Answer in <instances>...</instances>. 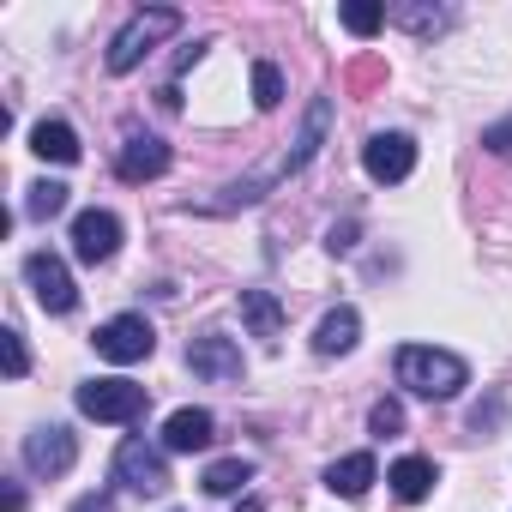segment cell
<instances>
[{
    "instance_id": "cell-1",
    "label": "cell",
    "mask_w": 512,
    "mask_h": 512,
    "mask_svg": "<svg viewBox=\"0 0 512 512\" xmlns=\"http://www.w3.org/2000/svg\"><path fill=\"white\" fill-rule=\"evenodd\" d=\"M470 380V368L452 356V350H434V344H404L398 350V386H410L416 398H458Z\"/></svg>"
},
{
    "instance_id": "cell-2",
    "label": "cell",
    "mask_w": 512,
    "mask_h": 512,
    "mask_svg": "<svg viewBox=\"0 0 512 512\" xmlns=\"http://www.w3.org/2000/svg\"><path fill=\"white\" fill-rule=\"evenodd\" d=\"M169 31H181V13H175V7L133 13V19L121 25V37L109 43V73H133V67L157 49V37H169Z\"/></svg>"
},
{
    "instance_id": "cell-3",
    "label": "cell",
    "mask_w": 512,
    "mask_h": 512,
    "mask_svg": "<svg viewBox=\"0 0 512 512\" xmlns=\"http://www.w3.org/2000/svg\"><path fill=\"white\" fill-rule=\"evenodd\" d=\"M145 404H151V392L133 380H85L79 386V410L97 422H133V416H145Z\"/></svg>"
},
{
    "instance_id": "cell-4",
    "label": "cell",
    "mask_w": 512,
    "mask_h": 512,
    "mask_svg": "<svg viewBox=\"0 0 512 512\" xmlns=\"http://www.w3.org/2000/svg\"><path fill=\"white\" fill-rule=\"evenodd\" d=\"M157 350V332H151V320L145 314H115V320H103L97 326V356L103 362H145Z\"/></svg>"
},
{
    "instance_id": "cell-5",
    "label": "cell",
    "mask_w": 512,
    "mask_h": 512,
    "mask_svg": "<svg viewBox=\"0 0 512 512\" xmlns=\"http://www.w3.org/2000/svg\"><path fill=\"white\" fill-rule=\"evenodd\" d=\"M25 284H31V296H37L43 314H73V308H79L73 272L55 260V253H31V260H25Z\"/></svg>"
},
{
    "instance_id": "cell-6",
    "label": "cell",
    "mask_w": 512,
    "mask_h": 512,
    "mask_svg": "<svg viewBox=\"0 0 512 512\" xmlns=\"http://www.w3.org/2000/svg\"><path fill=\"white\" fill-rule=\"evenodd\" d=\"M115 482L121 488H139V494H163L169 488V464L151 440H121L115 452Z\"/></svg>"
},
{
    "instance_id": "cell-7",
    "label": "cell",
    "mask_w": 512,
    "mask_h": 512,
    "mask_svg": "<svg viewBox=\"0 0 512 512\" xmlns=\"http://www.w3.org/2000/svg\"><path fill=\"white\" fill-rule=\"evenodd\" d=\"M115 247H121V217L115 211H79L73 217V253H79L85 266L115 260Z\"/></svg>"
},
{
    "instance_id": "cell-8",
    "label": "cell",
    "mask_w": 512,
    "mask_h": 512,
    "mask_svg": "<svg viewBox=\"0 0 512 512\" xmlns=\"http://www.w3.org/2000/svg\"><path fill=\"white\" fill-rule=\"evenodd\" d=\"M362 169H368L374 181H404V175L416 169V145H410V133H374V139L362 145Z\"/></svg>"
},
{
    "instance_id": "cell-9",
    "label": "cell",
    "mask_w": 512,
    "mask_h": 512,
    "mask_svg": "<svg viewBox=\"0 0 512 512\" xmlns=\"http://www.w3.org/2000/svg\"><path fill=\"white\" fill-rule=\"evenodd\" d=\"M187 368L193 374H205V380H241V350L229 344V338H217V332H205V338H193L187 344Z\"/></svg>"
},
{
    "instance_id": "cell-10",
    "label": "cell",
    "mask_w": 512,
    "mask_h": 512,
    "mask_svg": "<svg viewBox=\"0 0 512 512\" xmlns=\"http://www.w3.org/2000/svg\"><path fill=\"white\" fill-rule=\"evenodd\" d=\"M73 458H79V446H73L67 428H37V434H25V464H31L37 476H61V470H73Z\"/></svg>"
},
{
    "instance_id": "cell-11",
    "label": "cell",
    "mask_w": 512,
    "mask_h": 512,
    "mask_svg": "<svg viewBox=\"0 0 512 512\" xmlns=\"http://www.w3.org/2000/svg\"><path fill=\"white\" fill-rule=\"evenodd\" d=\"M163 169H169V145L151 139V133H133V139L121 145V157H115V175H121V181H157Z\"/></svg>"
},
{
    "instance_id": "cell-12",
    "label": "cell",
    "mask_w": 512,
    "mask_h": 512,
    "mask_svg": "<svg viewBox=\"0 0 512 512\" xmlns=\"http://www.w3.org/2000/svg\"><path fill=\"white\" fill-rule=\"evenodd\" d=\"M211 434H217L211 410H175V416L163 422V446H169V452H205Z\"/></svg>"
},
{
    "instance_id": "cell-13",
    "label": "cell",
    "mask_w": 512,
    "mask_h": 512,
    "mask_svg": "<svg viewBox=\"0 0 512 512\" xmlns=\"http://www.w3.org/2000/svg\"><path fill=\"white\" fill-rule=\"evenodd\" d=\"M31 151H37L43 163H79V133H73L67 121H37V127H31Z\"/></svg>"
},
{
    "instance_id": "cell-14",
    "label": "cell",
    "mask_w": 512,
    "mask_h": 512,
    "mask_svg": "<svg viewBox=\"0 0 512 512\" xmlns=\"http://www.w3.org/2000/svg\"><path fill=\"white\" fill-rule=\"evenodd\" d=\"M326 488H332V494H344V500H362V494L374 488V458H368V452L338 458V464L326 470Z\"/></svg>"
},
{
    "instance_id": "cell-15",
    "label": "cell",
    "mask_w": 512,
    "mask_h": 512,
    "mask_svg": "<svg viewBox=\"0 0 512 512\" xmlns=\"http://www.w3.org/2000/svg\"><path fill=\"white\" fill-rule=\"evenodd\" d=\"M356 332H362L356 308H332V314L320 320V332H314V350H320V356H344V350H356Z\"/></svg>"
},
{
    "instance_id": "cell-16",
    "label": "cell",
    "mask_w": 512,
    "mask_h": 512,
    "mask_svg": "<svg viewBox=\"0 0 512 512\" xmlns=\"http://www.w3.org/2000/svg\"><path fill=\"white\" fill-rule=\"evenodd\" d=\"M386 482H392V494H398V500H410V506H416V500H428V488H434V464H428V458H398Z\"/></svg>"
},
{
    "instance_id": "cell-17",
    "label": "cell",
    "mask_w": 512,
    "mask_h": 512,
    "mask_svg": "<svg viewBox=\"0 0 512 512\" xmlns=\"http://www.w3.org/2000/svg\"><path fill=\"white\" fill-rule=\"evenodd\" d=\"M241 320L260 332V338H278V332H284V308H278V296H266V290H241Z\"/></svg>"
},
{
    "instance_id": "cell-18",
    "label": "cell",
    "mask_w": 512,
    "mask_h": 512,
    "mask_svg": "<svg viewBox=\"0 0 512 512\" xmlns=\"http://www.w3.org/2000/svg\"><path fill=\"white\" fill-rule=\"evenodd\" d=\"M199 482H205V494H217V500H223V494H241V488L253 482V464H247V458H217Z\"/></svg>"
},
{
    "instance_id": "cell-19",
    "label": "cell",
    "mask_w": 512,
    "mask_h": 512,
    "mask_svg": "<svg viewBox=\"0 0 512 512\" xmlns=\"http://www.w3.org/2000/svg\"><path fill=\"white\" fill-rule=\"evenodd\" d=\"M253 103H260V109H278V103H284V73H278L272 61L253 67Z\"/></svg>"
},
{
    "instance_id": "cell-20",
    "label": "cell",
    "mask_w": 512,
    "mask_h": 512,
    "mask_svg": "<svg viewBox=\"0 0 512 512\" xmlns=\"http://www.w3.org/2000/svg\"><path fill=\"white\" fill-rule=\"evenodd\" d=\"M25 211H31V217H61V211H67V187H61V181H37L31 199H25Z\"/></svg>"
},
{
    "instance_id": "cell-21",
    "label": "cell",
    "mask_w": 512,
    "mask_h": 512,
    "mask_svg": "<svg viewBox=\"0 0 512 512\" xmlns=\"http://www.w3.org/2000/svg\"><path fill=\"white\" fill-rule=\"evenodd\" d=\"M386 25V7H368V0H350L344 7V31H356V37H374Z\"/></svg>"
},
{
    "instance_id": "cell-22",
    "label": "cell",
    "mask_w": 512,
    "mask_h": 512,
    "mask_svg": "<svg viewBox=\"0 0 512 512\" xmlns=\"http://www.w3.org/2000/svg\"><path fill=\"white\" fill-rule=\"evenodd\" d=\"M0 350H7V380H25V368H31L25 338H19V332H0Z\"/></svg>"
},
{
    "instance_id": "cell-23",
    "label": "cell",
    "mask_w": 512,
    "mask_h": 512,
    "mask_svg": "<svg viewBox=\"0 0 512 512\" xmlns=\"http://www.w3.org/2000/svg\"><path fill=\"white\" fill-rule=\"evenodd\" d=\"M368 428H374V434H398V428H404V410H398L392 398H380V404L368 410Z\"/></svg>"
},
{
    "instance_id": "cell-24",
    "label": "cell",
    "mask_w": 512,
    "mask_h": 512,
    "mask_svg": "<svg viewBox=\"0 0 512 512\" xmlns=\"http://www.w3.org/2000/svg\"><path fill=\"white\" fill-rule=\"evenodd\" d=\"M380 79H386L380 61H356V67H350V85H356V91H362V85H380Z\"/></svg>"
},
{
    "instance_id": "cell-25",
    "label": "cell",
    "mask_w": 512,
    "mask_h": 512,
    "mask_svg": "<svg viewBox=\"0 0 512 512\" xmlns=\"http://www.w3.org/2000/svg\"><path fill=\"white\" fill-rule=\"evenodd\" d=\"M488 151H500V157H512V127H494V133H488Z\"/></svg>"
},
{
    "instance_id": "cell-26",
    "label": "cell",
    "mask_w": 512,
    "mask_h": 512,
    "mask_svg": "<svg viewBox=\"0 0 512 512\" xmlns=\"http://www.w3.org/2000/svg\"><path fill=\"white\" fill-rule=\"evenodd\" d=\"M73 512H109V500H103V494H85V500H79Z\"/></svg>"
}]
</instances>
